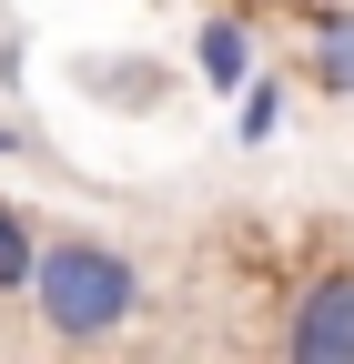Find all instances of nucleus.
I'll list each match as a JSON object with an SVG mask.
<instances>
[{
	"label": "nucleus",
	"mask_w": 354,
	"mask_h": 364,
	"mask_svg": "<svg viewBox=\"0 0 354 364\" xmlns=\"http://www.w3.org/2000/svg\"><path fill=\"white\" fill-rule=\"evenodd\" d=\"M284 354L294 364H354V253H324L284 304Z\"/></svg>",
	"instance_id": "2"
},
{
	"label": "nucleus",
	"mask_w": 354,
	"mask_h": 364,
	"mask_svg": "<svg viewBox=\"0 0 354 364\" xmlns=\"http://www.w3.org/2000/svg\"><path fill=\"white\" fill-rule=\"evenodd\" d=\"M274 122H284V81H243V112H233V132H243V142H274Z\"/></svg>",
	"instance_id": "6"
},
{
	"label": "nucleus",
	"mask_w": 354,
	"mask_h": 364,
	"mask_svg": "<svg viewBox=\"0 0 354 364\" xmlns=\"http://www.w3.org/2000/svg\"><path fill=\"white\" fill-rule=\"evenodd\" d=\"M304 81L324 102H354V11H314L304 21Z\"/></svg>",
	"instance_id": "4"
},
{
	"label": "nucleus",
	"mask_w": 354,
	"mask_h": 364,
	"mask_svg": "<svg viewBox=\"0 0 354 364\" xmlns=\"http://www.w3.org/2000/svg\"><path fill=\"white\" fill-rule=\"evenodd\" d=\"M31 314H41V334L51 344H71V354H92V344H112V334H132L142 324V263H132L112 233H41V263H31V294H21Z\"/></svg>",
	"instance_id": "1"
},
{
	"label": "nucleus",
	"mask_w": 354,
	"mask_h": 364,
	"mask_svg": "<svg viewBox=\"0 0 354 364\" xmlns=\"http://www.w3.org/2000/svg\"><path fill=\"white\" fill-rule=\"evenodd\" d=\"M193 71H203V91H243L253 81V21L243 11H213L193 31Z\"/></svg>",
	"instance_id": "3"
},
{
	"label": "nucleus",
	"mask_w": 354,
	"mask_h": 364,
	"mask_svg": "<svg viewBox=\"0 0 354 364\" xmlns=\"http://www.w3.org/2000/svg\"><path fill=\"white\" fill-rule=\"evenodd\" d=\"M31 263H41V233H31V213L0 193V294H31Z\"/></svg>",
	"instance_id": "5"
}]
</instances>
